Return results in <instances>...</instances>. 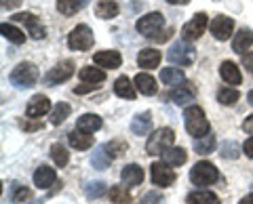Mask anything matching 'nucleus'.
<instances>
[{
	"instance_id": "nucleus-20",
	"label": "nucleus",
	"mask_w": 253,
	"mask_h": 204,
	"mask_svg": "<svg viewBox=\"0 0 253 204\" xmlns=\"http://www.w3.org/2000/svg\"><path fill=\"white\" fill-rule=\"evenodd\" d=\"M150 131H152V114L150 112H141L131 120V133L133 135L144 137Z\"/></svg>"
},
{
	"instance_id": "nucleus-46",
	"label": "nucleus",
	"mask_w": 253,
	"mask_h": 204,
	"mask_svg": "<svg viewBox=\"0 0 253 204\" xmlns=\"http://www.w3.org/2000/svg\"><path fill=\"white\" fill-rule=\"evenodd\" d=\"M243 152H245V156H247V158H253V137H249L247 141H245Z\"/></svg>"
},
{
	"instance_id": "nucleus-4",
	"label": "nucleus",
	"mask_w": 253,
	"mask_h": 204,
	"mask_svg": "<svg viewBox=\"0 0 253 204\" xmlns=\"http://www.w3.org/2000/svg\"><path fill=\"white\" fill-rule=\"evenodd\" d=\"M173 143H175V133H173V129H169V127L158 129V131H154V135H150L148 143H146V152L150 156H158V154L167 152L169 147H173Z\"/></svg>"
},
{
	"instance_id": "nucleus-3",
	"label": "nucleus",
	"mask_w": 253,
	"mask_h": 204,
	"mask_svg": "<svg viewBox=\"0 0 253 204\" xmlns=\"http://www.w3.org/2000/svg\"><path fill=\"white\" fill-rule=\"evenodd\" d=\"M38 76H41L38 74V68L34 64L23 61V64H19L9 74V80L13 86H17V89H30V86H34L38 82Z\"/></svg>"
},
{
	"instance_id": "nucleus-14",
	"label": "nucleus",
	"mask_w": 253,
	"mask_h": 204,
	"mask_svg": "<svg viewBox=\"0 0 253 204\" xmlns=\"http://www.w3.org/2000/svg\"><path fill=\"white\" fill-rule=\"evenodd\" d=\"M93 61L97 64L99 68H106V69H116L121 68L123 64V57L118 51H99L93 55Z\"/></svg>"
},
{
	"instance_id": "nucleus-33",
	"label": "nucleus",
	"mask_w": 253,
	"mask_h": 204,
	"mask_svg": "<svg viewBox=\"0 0 253 204\" xmlns=\"http://www.w3.org/2000/svg\"><path fill=\"white\" fill-rule=\"evenodd\" d=\"M0 32H2V36L6 38V40H11L13 44L26 42V34H23L21 30H17L15 26H11V23H2V26H0Z\"/></svg>"
},
{
	"instance_id": "nucleus-25",
	"label": "nucleus",
	"mask_w": 253,
	"mask_h": 204,
	"mask_svg": "<svg viewBox=\"0 0 253 204\" xmlns=\"http://www.w3.org/2000/svg\"><path fill=\"white\" fill-rule=\"evenodd\" d=\"M112 160L114 158L108 154L106 145H97V147H95V152H93V156H91V167L97 169V170H106Z\"/></svg>"
},
{
	"instance_id": "nucleus-19",
	"label": "nucleus",
	"mask_w": 253,
	"mask_h": 204,
	"mask_svg": "<svg viewBox=\"0 0 253 204\" xmlns=\"http://www.w3.org/2000/svg\"><path fill=\"white\" fill-rule=\"evenodd\" d=\"M251 44H253V32L249 28H241L232 38V51L234 53L245 55V51L251 49Z\"/></svg>"
},
{
	"instance_id": "nucleus-22",
	"label": "nucleus",
	"mask_w": 253,
	"mask_h": 204,
	"mask_svg": "<svg viewBox=\"0 0 253 204\" xmlns=\"http://www.w3.org/2000/svg\"><path fill=\"white\" fill-rule=\"evenodd\" d=\"M161 51L156 49H144L137 53V66L144 68V69H154L158 68V64H161Z\"/></svg>"
},
{
	"instance_id": "nucleus-36",
	"label": "nucleus",
	"mask_w": 253,
	"mask_h": 204,
	"mask_svg": "<svg viewBox=\"0 0 253 204\" xmlns=\"http://www.w3.org/2000/svg\"><path fill=\"white\" fill-rule=\"evenodd\" d=\"M70 112H72V107H70L68 103H63V101H59V103L51 109V124H55V127L61 124L70 116Z\"/></svg>"
},
{
	"instance_id": "nucleus-2",
	"label": "nucleus",
	"mask_w": 253,
	"mask_h": 204,
	"mask_svg": "<svg viewBox=\"0 0 253 204\" xmlns=\"http://www.w3.org/2000/svg\"><path fill=\"white\" fill-rule=\"evenodd\" d=\"M184 124H186L188 135H192L194 139H201V137H205V135H209V133H211L207 116H205L203 107H199V105L186 107V112H184Z\"/></svg>"
},
{
	"instance_id": "nucleus-32",
	"label": "nucleus",
	"mask_w": 253,
	"mask_h": 204,
	"mask_svg": "<svg viewBox=\"0 0 253 204\" xmlns=\"http://www.w3.org/2000/svg\"><path fill=\"white\" fill-rule=\"evenodd\" d=\"M213 150H215V135H213V133H209V135H205V137H201V139L194 141V152H196V154L207 156V154H211Z\"/></svg>"
},
{
	"instance_id": "nucleus-43",
	"label": "nucleus",
	"mask_w": 253,
	"mask_h": 204,
	"mask_svg": "<svg viewBox=\"0 0 253 204\" xmlns=\"http://www.w3.org/2000/svg\"><path fill=\"white\" fill-rule=\"evenodd\" d=\"M141 204H165V198L158 192H150L141 198Z\"/></svg>"
},
{
	"instance_id": "nucleus-50",
	"label": "nucleus",
	"mask_w": 253,
	"mask_h": 204,
	"mask_svg": "<svg viewBox=\"0 0 253 204\" xmlns=\"http://www.w3.org/2000/svg\"><path fill=\"white\" fill-rule=\"evenodd\" d=\"M239 204H253V194H249V196H245V198L239 202Z\"/></svg>"
},
{
	"instance_id": "nucleus-6",
	"label": "nucleus",
	"mask_w": 253,
	"mask_h": 204,
	"mask_svg": "<svg viewBox=\"0 0 253 204\" xmlns=\"http://www.w3.org/2000/svg\"><path fill=\"white\" fill-rule=\"evenodd\" d=\"M167 57H169L171 64H177L179 68H188V66L194 64L196 51H194V46H190L186 40H177V42L171 44Z\"/></svg>"
},
{
	"instance_id": "nucleus-35",
	"label": "nucleus",
	"mask_w": 253,
	"mask_h": 204,
	"mask_svg": "<svg viewBox=\"0 0 253 204\" xmlns=\"http://www.w3.org/2000/svg\"><path fill=\"white\" fill-rule=\"evenodd\" d=\"M83 9V0H57V11L66 17H72Z\"/></svg>"
},
{
	"instance_id": "nucleus-11",
	"label": "nucleus",
	"mask_w": 253,
	"mask_h": 204,
	"mask_svg": "<svg viewBox=\"0 0 253 204\" xmlns=\"http://www.w3.org/2000/svg\"><path fill=\"white\" fill-rule=\"evenodd\" d=\"M72 74H74V64L70 59H66L49 69V74L44 76V82H46V86H55L59 82H66L68 78H72Z\"/></svg>"
},
{
	"instance_id": "nucleus-41",
	"label": "nucleus",
	"mask_w": 253,
	"mask_h": 204,
	"mask_svg": "<svg viewBox=\"0 0 253 204\" xmlns=\"http://www.w3.org/2000/svg\"><path fill=\"white\" fill-rule=\"evenodd\" d=\"M28 198H30V190H28V187H23L19 183H13V187H11V202H23Z\"/></svg>"
},
{
	"instance_id": "nucleus-23",
	"label": "nucleus",
	"mask_w": 253,
	"mask_h": 204,
	"mask_svg": "<svg viewBox=\"0 0 253 204\" xmlns=\"http://www.w3.org/2000/svg\"><path fill=\"white\" fill-rule=\"evenodd\" d=\"M135 86H137V91L141 93V95H146V97H150V95H156L158 93V84H156V80L150 74H144V72H139L137 76H135Z\"/></svg>"
},
{
	"instance_id": "nucleus-48",
	"label": "nucleus",
	"mask_w": 253,
	"mask_h": 204,
	"mask_svg": "<svg viewBox=\"0 0 253 204\" xmlns=\"http://www.w3.org/2000/svg\"><path fill=\"white\" fill-rule=\"evenodd\" d=\"M243 129L247 131V133H251V135H253V116H249V118L243 122Z\"/></svg>"
},
{
	"instance_id": "nucleus-26",
	"label": "nucleus",
	"mask_w": 253,
	"mask_h": 204,
	"mask_svg": "<svg viewBox=\"0 0 253 204\" xmlns=\"http://www.w3.org/2000/svg\"><path fill=\"white\" fill-rule=\"evenodd\" d=\"M135 89L137 86L133 84L126 76L116 78V82H114V93L118 97H123V99H135Z\"/></svg>"
},
{
	"instance_id": "nucleus-7",
	"label": "nucleus",
	"mask_w": 253,
	"mask_h": 204,
	"mask_svg": "<svg viewBox=\"0 0 253 204\" xmlns=\"http://www.w3.org/2000/svg\"><path fill=\"white\" fill-rule=\"evenodd\" d=\"M93 42H95V36L91 32V28L84 26V23L76 26L72 32L68 34V46L72 51H89L93 46Z\"/></svg>"
},
{
	"instance_id": "nucleus-49",
	"label": "nucleus",
	"mask_w": 253,
	"mask_h": 204,
	"mask_svg": "<svg viewBox=\"0 0 253 204\" xmlns=\"http://www.w3.org/2000/svg\"><path fill=\"white\" fill-rule=\"evenodd\" d=\"M21 129H26V131H36V129H41V122H34V124L21 122Z\"/></svg>"
},
{
	"instance_id": "nucleus-5",
	"label": "nucleus",
	"mask_w": 253,
	"mask_h": 204,
	"mask_svg": "<svg viewBox=\"0 0 253 204\" xmlns=\"http://www.w3.org/2000/svg\"><path fill=\"white\" fill-rule=\"evenodd\" d=\"M219 179V172L217 169L213 167L211 162L207 160H201L194 164V169L190 170V181L199 187H207V185H213Z\"/></svg>"
},
{
	"instance_id": "nucleus-40",
	"label": "nucleus",
	"mask_w": 253,
	"mask_h": 204,
	"mask_svg": "<svg viewBox=\"0 0 253 204\" xmlns=\"http://www.w3.org/2000/svg\"><path fill=\"white\" fill-rule=\"evenodd\" d=\"M108 192V185L104 181H93V183H86L84 185V194H86V198L93 200V198H101Z\"/></svg>"
},
{
	"instance_id": "nucleus-13",
	"label": "nucleus",
	"mask_w": 253,
	"mask_h": 204,
	"mask_svg": "<svg viewBox=\"0 0 253 204\" xmlns=\"http://www.w3.org/2000/svg\"><path fill=\"white\" fill-rule=\"evenodd\" d=\"M49 112H51V101H49V97H44V95H34L30 99L28 107H26L28 118H41V116L49 114Z\"/></svg>"
},
{
	"instance_id": "nucleus-18",
	"label": "nucleus",
	"mask_w": 253,
	"mask_h": 204,
	"mask_svg": "<svg viewBox=\"0 0 253 204\" xmlns=\"http://www.w3.org/2000/svg\"><path fill=\"white\" fill-rule=\"evenodd\" d=\"M219 76H221V80L232 84V86L243 82V74H241V69L234 61H224V64L219 66Z\"/></svg>"
},
{
	"instance_id": "nucleus-17",
	"label": "nucleus",
	"mask_w": 253,
	"mask_h": 204,
	"mask_svg": "<svg viewBox=\"0 0 253 204\" xmlns=\"http://www.w3.org/2000/svg\"><path fill=\"white\" fill-rule=\"evenodd\" d=\"M68 141H70V145H72L74 150L84 152V150H89V147L93 145V133H86V131H81V129H74V131L68 135Z\"/></svg>"
},
{
	"instance_id": "nucleus-34",
	"label": "nucleus",
	"mask_w": 253,
	"mask_h": 204,
	"mask_svg": "<svg viewBox=\"0 0 253 204\" xmlns=\"http://www.w3.org/2000/svg\"><path fill=\"white\" fill-rule=\"evenodd\" d=\"M241 152H243V147L236 143V141H224V143H221V147H219V156L224 160H236L241 156Z\"/></svg>"
},
{
	"instance_id": "nucleus-39",
	"label": "nucleus",
	"mask_w": 253,
	"mask_h": 204,
	"mask_svg": "<svg viewBox=\"0 0 253 204\" xmlns=\"http://www.w3.org/2000/svg\"><path fill=\"white\" fill-rule=\"evenodd\" d=\"M110 200L114 204H131V194L126 192V187L114 185L112 190H110Z\"/></svg>"
},
{
	"instance_id": "nucleus-29",
	"label": "nucleus",
	"mask_w": 253,
	"mask_h": 204,
	"mask_svg": "<svg viewBox=\"0 0 253 204\" xmlns=\"http://www.w3.org/2000/svg\"><path fill=\"white\" fill-rule=\"evenodd\" d=\"M186 202L188 204H219V198L209 190H199V192L188 194Z\"/></svg>"
},
{
	"instance_id": "nucleus-27",
	"label": "nucleus",
	"mask_w": 253,
	"mask_h": 204,
	"mask_svg": "<svg viewBox=\"0 0 253 204\" xmlns=\"http://www.w3.org/2000/svg\"><path fill=\"white\" fill-rule=\"evenodd\" d=\"M101 127H104V122H101V118L97 114H83L81 118H78V122H76V129L86 131V133H95V131H99Z\"/></svg>"
},
{
	"instance_id": "nucleus-53",
	"label": "nucleus",
	"mask_w": 253,
	"mask_h": 204,
	"mask_svg": "<svg viewBox=\"0 0 253 204\" xmlns=\"http://www.w3.org/2000/svg\"><path fill=\"white\" fill-rule=\"evenodd\" d=\"M251 187H253V185H251Z\"/></svg>"
},
{
	"instance_id": "nucleus-1",
	"label": "nucleus",
	"mask_w": 253,
	"mask_h": 204,
	"mask_svg": "<svg viewBox=\"0 0 253 204\" xmlns=\"http://www.w3.org/2000/svg\"><path fill=\"white\" fill-rule=\"evenodd\" d=\"M135 28H137V32L141 36H146V38H150V40H154V42H165V40H169L171 38V30H165V15L158 13V11L139 17L137 23H135Z\"/></svg>"
},
{
	"instance_id": "nucleus-9",
	"label": "nucleus",
	"mask_w": 253,
	"mask_h": 204,
	"mask_svg": "<svg viewBox=\"0 0 253 204\" xmlns=\"http://www.w3.org/2000/svg\"><path fill=\"white\" fill-rule=\"evenodd\" d=\"M150 172H152V181L154 185L158 187H169L175 183V170L171 169V164L167 162H154L152 167H150Z\"/></svg>"
},
{
	"instance_id": "nucleus-21",
	"label": "nucleus",
	"mask_w": 253,
	"mask_h": 204,
	"mask_svg": "<svg viewBox=\"0 0 253 204\" xmlns=\"http://www.w3.org/2000/svg\"><path fill=\"white\" fill-rule=\"evenodd\" d=\"M121 181L129 187H135L144 181V170L137 164H126V167L121 170Z\"/></svg>"
},
{
	"instance_id": "nucleus-42",
	"label": "nucleus",
	"mask_w": 253,
	"mask_h": 204,
	"mask_svg": "<svg viewBox=\"0 0 253 204\" xmlns=\"http://www.w3.org/2000/svg\"><path fill=\"white\" fill-rule=\"evenodd\" d=\"M106 150L112 158H116V156H121L126 150V145L123 143V141H110V143H106Z\"/></svg>"
},
{
	"instance_id": "nucleus-52",
	"label": "nucleus",
	"mask_w": 253,
	"mask_h": 204,
	"mask_svg": "<svg viewBox=\"0 0 253 204\" xmlns=\"http://www.w3.org/2000/svg\"><path fill=\"white\" fill-rule=\"evenodd\" d=\"M247 101H249V105H253V89L247 93Z\"/></svg>"
},
{
	"instance_id": "nucleus-24",
	"label": "nucleus",
	"mask_w": 253,
	"mask_h": 204,
	"mask_svg": "<svg viewBox=\"0 0 253 204\" xmlns=\"http://www.w3.org/2000/svg\"><path fill=\"white\" fill-rule=\"evenodd\" d=\"M118 13H121V9H118V4L114 0H99V2L95 4V15H97L99 19H114V17H118Z\"/></svg>"
},
{
	"instance_id": "nucleus-10",
	"label": "nucleus",
	"mask_w": 253,
	"mask_h": 204,
	"mask_svg": "<svg viewBox=\"0 0 253 204\" xmlns=\"http://www.w3.org/2000/svg\"><path fill=\"white\" fill-rule=\"evenodd\" d=\"M11 19L23 23V26L28 28V32H30V36L34 38V40H42V38L46 36V30H44V26H42V21L38 19L36 15H32V13H17V15H13Z\"/></svg>"
},
{
	"instance_id": "nucleus-31",
	"label": "nucleus",
	"mask_w": 253,
	"mask_h": 204,
	"mask_svg": "<svg viewBox=\"0 0 253 204\" xmlns=\"http://www.w3.org/2000/svg\"><path fill=\"white\" fill-rule=\"evenodd\" d=\"M163 160L171 164V167H181V164H186L188 154H186V150H181V147H169L167 152H163Z\"/></svg>"
},
{
	"instance_id": "nucleus-37",
	"label": "nucleus",
	"mask_w": 253,
	"mask_h": 204,
	"mask_svg": "<svg viewBox=\"0 0 253 204\" xmlns=\"http://www.w3.org/2000/svg\"><path fill=\"white\" fill-rule=\"evenodd\" d=\"M51 158H53V162L57 164L59 169H63V167H66V164L70 162V152H68L61 143H55V145L51 147Z\"/></svg>"
},
{
	"instance_id": "nucleus-38",
	"label": "nucleus",
	"mask_w": 253,
	"mask_h": 204,
	"mask_svg": "<svg viewBox=\"0 0 253 204\" xmlns=\"http://www.w3.org/2000/svg\"><path fill=\"white\" fill-rule=\"evenodd\" d=\"M239 99H241V93L236 89H228V86H224V89L217 91V101L221 105H234Z\"/></svg>"
},
{
	"instance_id": "nucleus-47",
	"label": "nucleus",
	"mask_w": 253,
	"mask_h": 204,
	"mask_svg": "<svg viewBox=\"0 0 253 204\" xmlns=\"http://www.w3.org/2000/svg\"><path fill=\"white\" fill-rule=\"evenodd\" d=\"M21 4V0H2V9L6 11V9H17V6Z\"/></svg>"
},
{
	"instance_id": "nucleus-45",
	"label": "nucleus",
	"mask_w": 253,
	"mask_h": 204,
	"mask_svg": "<svg viewBox=\"0 0 253 204\" xmlns=\"http://www.w3.org/2000/svg\"><path fill=\"white\" fill-rule=\"evenodd\" d=\"M243 66L247 68V72H249V74H253V51L243 55Z\"/></svg>"
},
{
	"instance_id": "nucleus-15",
	"label": "nucleus",
	"mask_w": 253,
	"mask_h": 204,
	"mask_svg": "<svg viewBox=\"0 0 253 204\" xmlns=\"http://www.w3.org/2000/svg\"><path fill=\"white\" fill-rule=\"evenodd\" d=\"M55 181H57V172H55V169L51 167H38L36 172H34V185L38 187V190H49L51 185H55Z\"/></svg>"
},
{
	"instance_id": "nucleus-30",
	"label": "nucleus",
	"mask_w": 253,
	"mask_h": 204,
	"mask_svg": "<svg viewBox=\"0 0 253 204\" xmlns=\"http://www.w3.org/2000/svg\"><path fill=\"white\" fill-rule=\"evenodd\" d=\"M78 76H81V80H83V82H91V84H101V82L106 80V72H104V69L91 68V66L83 68L81 72H78Z\"/></svg>"
},
{
	"instance_id": "nucleus-12",
	"label": "nucleus",
	"mask_w": 253,
	"mask_h": 204,
	"mask_svg": "<svg viewBox=\"0 0 253 204\" xmlns=\"http://www.w3.org/2000/svg\"><path fill=\"white\" fill-rule=\"evenodd\" d=\"M232 30H234V19L226 17V15H215L211 19V34L215 36V40L224 42L232 36Z\"/></svg>"
},
{
	"instance_id": "nucleus-28",
	"label": "nucleus",
	"mask_w": 253,
	"mask_h": 204,
	"mask_svg": "<svg viewBox=\"0 0 253 204\" xmlns=\"http://www.w3.org/2000/svg\"><path fill=\"white\" fill-rule=\"evenodd\" d=\"M161 80L163 84H169V86H179L186 82V76L179 68H165L161 72Z\"/></svg>"
},
{
	"instance_id": "nucleus-8",
	"label": "nucleus",
	"mask_w": 253,
	"mask_h": 204,
	"mask_svg": "<svg viewBox=\"0 0 253 204\" xmlns=\"http://www.w3.org/2000/svg\"><path fill=\"white\" fill-rule=\"evenodd\" d=\"M207 26H209L207 13H196L194 17L190 19L188 23H184V28H181V40H186V42L199 40V38L205 34Z\"/></svg>"
},
{
	"instance_id": "nucleus-51",
	"label": "nucleus",
	"mask_w": 253,
	"mask_h": 204,
	"mask_svg": "<svg viewBox=\"0 0 253 204\" xmlns=\"http://www.w3.org/2000/svg\"><path fill=\"white\" fill-rule=\"evenodd\" d=\"M167 2H169V4H181V6H184V4L190 2V0H167Z\"/></svg>"
},
{
	"instance_id": "nucleus-16",
	"label": "nucleus",
	"mask_w": 253,
	"mask_h": 204,
	"mask_svg": "<svg viewBox=\"0 0 253 204\" xmlns=\"http://www.w3.org/2000/svg\"><path fill=\"white\" fill-rule=\"evenodd\" d=\"M194 95H196V89H192L188 82H184V84H179L177 89H173L167 97L175 105H186V103H190V101H194Z\"/></svg>"
},
{
	"instance_id": "nucleus-44",
	"label": "nucleus",
	"mask_w": 253,
	"mask_h": 204,
	"mask_svg": "<svg viewBox=\"0 0 253 204\" xmlns=\"http://www.w3.org/2000/svg\"><path fill=\"white\" fill-rule=\"evenodd\" d=\"M99 84H91V82H84L83 86H76L74 89V93L76 95H84V93H89V91H93V89H97Z\"/></svg>"
}]
</instances>
